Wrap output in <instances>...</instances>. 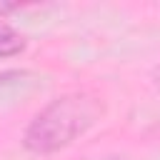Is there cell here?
<instances>
[{"label":"cell","mask_w":160,"mask_h":160,"mask_svg":"<svg viewBox=\"0 0 160 160\" xmlns=\"http://www.w3.org/2000/svg\"><path fill=\"white\" fill-rule=\"evenodd\" d=\"M105 112L102 98L92 92H65L50 100L22 132L25 150L35 155H52L78 138H82Z\"/></svg>","instance_id":"cell-1"},{"label":"cell","mask_w":160,"mask_h":160,"mask_svg":"<svg viewBox=\"0 0 160 160\" xmlns=\"http://www.w3.org/2000/svg\"><path fill=\"white\" fill-rule=\"evenodd\" d=\"M25 38L10 25H0V58H12L25 50Z\"/></svg>","instance_id":"cell-2"}]
</instances>
